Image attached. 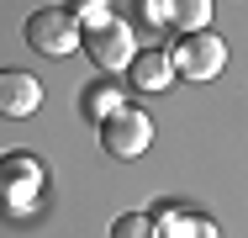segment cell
I'll return each instance as SVG.
<instances>
[{
	"label": "cell",
	"mask_w": 248,
	"mask_h": 238,
	"mask_svg": "<svg viewBox=\"0 0 248 238\" xmlns=\"http://www.w3.org/2000/svg\"><path fill=\"white\" fill-rule=\"evenodd\" d=\"M111 238H158V222H153V212H127L111 222Z\"/></svg>",
	"instance_id": "8fae6325"
},
{
	"label": "cell",
	"mask_w": 248,
	"mask_h": 238,
	"mask_svg": "<svg viewBox=\"0 0 248 238\" xmlns=\"http://www.w3.org/2000/svg\"><path fill=\"white\" fill-rule=\"evenodd\" d=\"M127 80L138 85V90H169V80H174V58L164 53V48H143L132 64H127Z\"/></svg>",
	"instance_id": "52a82bcc"
},
{
	"label": "cell",
	"mask_w": 248,
	"mask_h": 238,
	"mask_svg": "<svg viewBox=\"0 0 248 238\" xmlns=\"http://www.w3.org/2000/svg\"><path fill=\"white\" fill-rule=\"evenodd\" d=\"M43 190H48V175L32 153H21V148L0 153V206L5 212H32L43 201Z\"/></svg>",
	"instance_id": "7a4b0ae2"
},
{
	"label": "cell",
	"mask_w": 248,
	"mask_h": 238,
	"mask_svg": "<svg viewBox=\"0 0 248 238\" xmlns=\"http://www.w3.org/2000/svg\"><path fill=\"white\" fill-rule=\"evenodd\" d=\"M63 11H69V16H74V21H79L85 32H90V27H106V21H111V0H69Z\"/></svg>",
	"instance_id": "7c38bea8"
},
{
	"label": "cell",
	"mask_w": 248,
	"mask_h": 238,
	"mask_svg": "<svg viewBox=\"0 0 248 238\" xmlns=\"http://www.w3.org/2000/svg\"><path fill=\"white\" fill-rule=\"evenodd\" d=\"M100 148H106L111 159H138V153H148L153 148V117L143 106L122 101V106L100 122Z\"/></svg>",
	"instance_id": "6da1fadb"
},
{
	"label": "cell",
	"mask_w": 248,
	"mask_h": 238,
	"mask_svg": "<svg viewBox=\"0 0 248 238\" xmlns=\"http://www.w3.org/2000/svg\"><path fill=\"white\" fill-rule=\"evenodd\" d=\"M116 106H122V90H116V80H100V85H90V90L79 95V111H85L90 122H106Z\"/></svg>",
	"instance_id": "30bf717a"
},
{
	"label": "cell",
	"mask_w": 248,
	"mask_h": 238,
	"mask_svg": "<svg viewBox=\"0 0 248 238\" xmlns=\"http://www.w3.org/2000/svg\"><path fill=\"white\" fill-rule=\"evenodd\" d=\"M37 106H43V80H37V74H27V69H0V117L27 122Z\"/></svg>",
	"instance_id": "8992f818"
},
{
	"label": "cell",
	"mask_w": 248,
	"mask_h": 238,
	"mask_svg": "<svg viewBox=\"0 0 248 238\" xmlns=\"http://www.w3.org/2000/svg\"><path fill=\"white\" fill-rule=\"evenodd\" d=\"M174 58V74L180 80H196V85H206V80H217L222 69H227V43L206 27V32H190V37H180V48L169 53Z\"/></svg>",
	"instance_id": "277c9868"
},
{
	"label": "cell",
	"mask_w": 248,
	"mask_h": 238,
	"mask_svg": "<svg viewBox=\"0 0 248 238\" xmlns=\"http://www.w3.org/2000/svg\"><path fill=\"white\" fill-rule=\"evenodd\" d=\"M153 222H169L158 238H217V222H206V217H190V212H180V206H158L153 212Z\"/></svg>",
	"instance_id": "9c48e42d"
},
{
	"label": "cell",
	"mask_w": 248,
	"mask_h": 238,
	"mask_svg": "<svg viewBox=\"0 0 248 238\" xmlns=\"http://www.w3.org/2000/svg\"><path fill=\"white\" fill-rule=\"evenodd\" d=\"M85 53H90V64L106 69V80L111 74H127V64L138 58V43H132V27L127 21H106V27H90L85 32Z\"/></svg>",
	"instance_id": "5b68a950"
},
{
	"label": "cell",
	"mask_w": 248,
	"mask_h": 238,
	"mask_svg": "<svg viewBox=\"0 0 248 238\" xmlns=\"http://www.w3.org/2000/svg\"><path fill=\"white\" fill-rule=\"evenodd\" d=\"M27 43L37 48V53H48V58H69L74 48L85 43V27L63 5H43V11L27 16Z\"/></svg>",
	"instance_id": "3957f363"
},
{
	"label": "cell",
	"mask_w": 248,
	"mask_h": 238,
	"mask_svg": "<svg viewBox=\"0 0 248 238\" xmlns=\"http://www.w3.org/2000/svg\"><path fill=\"white\" fill-rule=\"evenodd\" d=\"M164 27H174L180 37L211 27V0H164Z\"/></svg>",
	"instance_id": "ba28073f"
}]
</instances>
